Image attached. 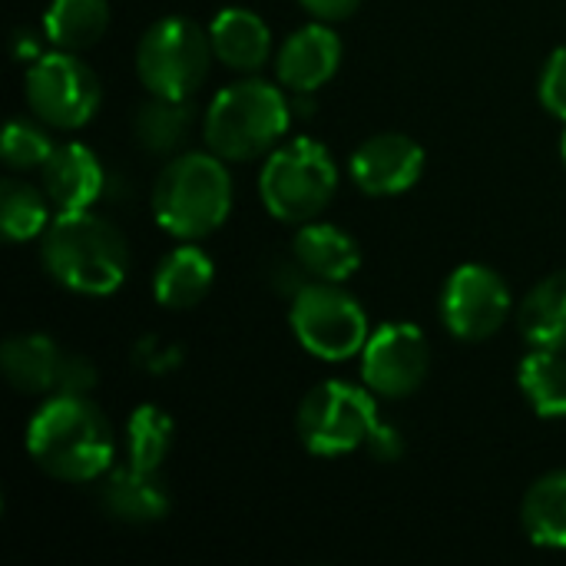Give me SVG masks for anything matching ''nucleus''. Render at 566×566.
I'll use <instances>...</instances> for the list:
<instances>
[{"instance_id":"f257e3e1","label":"nucleus","mask_w":566,"mask_h":566,"mask_svg":"<svg viewBox=\"0 0 566 566\" xmlns=\"http://www.w3.org/2000/svg\"><path fill=\"white\" fill-rule=\"evenodd\" d=\"M27 454L63 484H93L113 471L116 434L90 395H50L27 424Z\"/></svg>"},{"instance_id":"f03ea898","label":"nucleus","mask_w":566,"mask_h":566,"mask_svg":"<svg viewBox=\"0 0 566 566\" xmlns=\"http://www.w3.org/2000/svg\"><path fill=\"white\" fill-rule=\"evenodd\" d=\"M40 259L53 282L76 295H113L129 272L126 235L93 209L56 212L40 235Z\"/></svg>"},{"instance_id":"7ed1b4c3","label":"nucleus","mask_w":566,"mask_h":566,"mask_svg":"<svg viewBox=\"0 0 566 566\" xmlns=\"http://www.w3.org/2000/svg\"><path fill=\"white\" fill-rule=\"evenodd\" d=\"M292 113L282 86L249 73L212 96L202 116V139L226 163H252L285 139Z\"/></svg>"},{"instance_id":"20e7f679","label":"nucleus","mask_w":566,"mask_h":566,"mask_svg":"<svg viewBox=\"0 0 566 566\" xmlns=\"http://www.w3.org/2000/svg\"><path fill=\"white\" fill-rule=\"evenodd\" d=\"M232 212V176L226 159L209 153H179L153 186V219L179 242H199L222 229Z\"/></svg>"},{"instance_id":"39448f33","label":"nucleus","mask_w":566,"mask_h":566,"mask_svg":"<svg viewBox=\"0 0 566 566\" xmlns=\"http://www.w3.org/2000/svg\"><path fill=\"white\" fill-rule=\"evenodd\" d=\"M338 192V163L325 143L312 136L282 139L259 172L262 206L279 222H312L318 219Z\"/></svg>"},{"instance_id":"423d86ee","label":"nucleus","mask_w":566,"mask_h":566,"mask_svg":"<svg viewBox=\"0 0 566 566\" xmlns=\"http://www.w3.org/2000/svg\"><path fill=\"white\" fill-rule=\"evenodd\" d=\"M212 40L189 17L156 20L136 46V76L153 96L192 99L212 70Z\"/></svg>"},{"instance_id":"0eeeda50","label":"nucleus","mask_w":566,"mask_h":566,"mask_svg":"<svg viewBox=\"0 0 566 566\" xmlns=\"http://www.w3.org/2000/svg\"><path fill=\"white\" fill-rule=\"evenodd\" d=\"M378 405L371 388H358L348 381H322L315 385L295 418L298 441L315 458H342L368 444L378 424Z\"/></svg>"},{"instance_id":"6e6552de","label":"nucleus","mask_w":566,"mask_h":566,"mask_svg":"<svg viewBox=\"0 0 566 566\" xmlns=\"http://www.w3.org/2000/svg\"><path fill=\"white\" fill-rule=\"evenodd\" d=\"M289 322L298 345L322 361H348L361 355L371 335L358 298L335 282H305L292 295Z\"/></svg>"},{"instance_id":"1a4fd4ad","label":"nucleus","mask_w":566,"mask_h":566,"mask_svg":"<svg viewBox=\"0 0 566 566\" xmlns=\"http://www.w3.org/2000/svg\"><path fill=\"white\" fill-rule=\"evenodd\" d=\"M23 93L30 113L63 133L83 129L103 103L99 76L70 50H50L33 60L23 76Z\"/></svg>"},{"instance_id":"9d476101","label":"nucleus","mask_w":566,"mask_h":566,"mask_svg":"<svg viewBox=\"0 0 566 566\" xmlns=\"http://www.w3.org/2000/svg\"><path fill=\"white\" fill-rule=\"evenodd\" d=\"M511 289L504 275L488 265L468 262L458 265L441 292V322L458 342H488L494 338L511 315Z\"/></svg>"},{"instance_id":"9b49d317","label":"nucleus","mask_w":566,"mask_h":566,"mask_svg":"<svg viewBox=\"0 0 566 566\" xmlns=\"http://www.w3.org/2000/svg\"><path fill=\"white\" fill-rule=\"evenodd\" d=\"M431 368V348L418 325L388 322L378 325L361 348V381L378 398L401 401L411 398Z\"/></svg>"},{"instance_id":"f8f14e48","label":"nucleus","mask_w":566,"mask_h":566,"mask_svg":"<svg viewBox=\"0 0 566 566\" xmlns=\"http://www.w3.org/2000/svg\"><path fill=\"white\" fill-rule=\"evenodd\" d=\"M424 149L405 133L368 136L348 159V176L365 196H401L424 176Z\"/></svg>"},{"instance_id":"ddd939ff","label":"nucleus","mask_w":566,"mask_h":566,"mask_svg":"<svg viewBox=\"0 0 566 566\" xmlns=\"http://www.w3.org/2000/svg\"><path fill=\"white\" fill-rule=\"evenodd\" d=\"M342 53V36L325 20H312L279 46L275 76L289 93L312 96L338 73Z\"/></svg>"},{"instance_id":"4468645a","label":"nucleus","mask_w":566,"mask_h":566,"mask_svg":"<svg viewBox=\"0 0 566 566\" xmlns=\"http://www.w3.org/2000/svg\"><path fill=\"white\" fill-rule=\"evenodd\" d=\"M40 186L46 189L56 212L93 209L103 196L106 172L99 156L83 143H60L40 169Z\"/></svg>"},{"instance_id":"2eb2a0df","label":"nucleus","mask_w":566,"mask_h":566,"mask_svg":"<svg viewBox=\"0 0 566 566\" xmlns=\"http://www.w3.org/2000/svg\"><path fill=\"white\" fill-rule=\"evenodd\" d=\"M292 259L305 272L308 282H335L345 285L361 269V249L355 235L332 222H302L292 239Z\"/></svg>"},{"instance_id":"dca6fc26","label":"nucleus","mask_w":566,"mask_h":566,"mask_svg":"<svg viewBox=\"0 0 566 566\" xmlns=\"http://www.w3.org/2000/svg\"><path fill=\"white\" fill-rule=\"evenodd\" d=\"M212 40V53L222 66L235 73H259L272 53L269 23L249 7H222L206 27Z\"/></svg>"},{"instance_id":"f3484780","label":"nucleus","mask_w":566,"mask_h":566,"mask_svg":"<svg viewBox=\"0 0 566 566\" xmlns=\"http://www.w3.org/2000/svg\"><path fill=\"white\" fill-rule=\"evenodd\" d=\"M66 355L46 335H13L0 348V368L13 391L20 395H56Z\"/></svg>"},{"instance_id":"a211bd4d","label":"nucleus","mask_w":566,"mask_h":566,"mask_svg":"<svg viewBox=\"0 0 566 566\" xmlns=\"http://www.w3.org/2000/svg\"><path fill=\"white\" fill-rule=\"evenodd\" d=\"M216 282V262L196 242H182L163 255L153 272V298L169 312L196 308Z\"/></svg>"},{"instance_id":"6ab92c4d","label":"nucleus","mask_w":566,"mask_h":566,"mask_svg":"<svg viewBox=\"0 0 566 566\" xmlns=\"http://www.w3.org/2000/svg\"><path fill=\"white\" fill-rule=\"evenodd\" d=\"M156 474L159 471H139L133 464L113 468L99 488V501H103L106 514L113 521L133 524V527L163 521L169 514V494Z\"/></svg>"},{"instance_id":"aec40b11","label":"nucleus","mask_w":566,"mask_h":566,"mask_svg":"<svg viewBox=\"0 0 566 566\" xmlns=\"http://www.w3.org/2000/svg\"><path fill=\"white\" fill-rule=\"evenodd\" d=\"M521 338L531 348H566V269L537 282L517 308Z\"/></svg>"},{"instance_id":"412c9836","label":"nucleus","mask_w":566,"mask_h":566,"mask_svg":"<svg viewBox=\"0 0 566 566\" xmlns=\"http://www.w3.org/2000/svg\"><path fill=\"white\" fill-rule=\"evenodd\" d=\"M109 27V0H50L43 10V40L53 50L83 53L103 40Z\"/></svg>"},{"instance_id":"4be33fe9","label":"nucleus","mask_w":566,"mask_h":566,"mask_svg":"<svg viewBox=\"0 0 566 566\" xmlns=\"http://www.w3.org/2000/svg\"><path fill=\"white\" fill-rule=\"evenodd\" d=\"M196 126V106L192 99H176V96H153L139 106L133 119L136 143L149 156H179L182 143L192 136Z\"/></svg>"},{"instance_id":"5701e85b","label":"nucleus","mask_w":566,"mask_h":566,"mask_svg":"<svg viewBox=\"0 0 566 566\" xmlns=\"http://www.w3.org/2000/svg\"><path fill=\"white\" fill-rule=\"evenodd\" d=\"M521 524L534 547L566 551V471L534 481L521 507Z\"/></svg>"},{"instance_id":"b1692460","label":"nucleus","mask_w":566,"mask_h":566,"mask_svg":"<svg viewBox=\"0 0 566 566\" xmlns=\"http://www.w3.org/2000/svg\"><path fill=\"white\" fill-rule=\"evenodd\" d=\"M517 385L537 418H566V358L551 348H531L517 365Z\"/></svg>"},{"instance_id":"393cba45","label":"nucleus","mask_w":566,"mask_h":566,"mask_svg":"<svg viewBox=\"0 0 566 566\" xmlns=\"http://www.w3.org/2000/svg\"><path fill=\"white\" fill-rule=\"evenodd\" d=\"M50 206L53 202L43 186L7 176L0 182V229L7 235V242L40 239L46 232V226L53 222Z\"/></svg>"},{"instance_id":"a878e982","label":"nucleus","mask_w":566,"mask_h":566,"mask_svg":"<svg viewBox=\"0 0 566 566\" xmlns=\"http://www.w3.org/2000/svg\"><path fill=\"white\" fill-rule=\"evenodd\" d=\"M176 441V424L159 405H139L126 421V461L139 471H159Z\"/></svg>"},{"instance_id":"bb28decb","label":"nucleus","mask_w":566,"mask_h":566,"mask_svg":"<svg viewBox=\"0 0 566 566\" xmlns=\"http://www.w3.org/2000/svg\"><path fill=\"white\" fill-rule=\"evenodd\" d=\"M46 123H33L23 116H13L3 129L0 139V159L10 172H27V169H43V163L50 159V153L56 149V143L46 133Z\"/></svg>"},{"instance_id":"cd10ccee","label":"nucleus","mask_w":566,"mask_h":566,"mask_svg":"<svg viewBox=\"0 0 566 566\" xmlns=\"http://www.w3.org/2000/svg\"><path fill=\"white\" fill-rule=\"evenodd\" d=\"M541 103L551 116H557L566 123V46L554 50L541 70V83H537Z\"/></svg>"},{"instance_id":"c85d7f7f","label":"nucleus","mask_w":566,"mask_h":566,"mask_svg":"<svg viewBox=\"0 0 566 566\" xmlns=\"http://www.w3.org/2000/svg\"><path fill=\"white\" fill-rule=\"evenodd\" d=\"M93 385H96V368L83 355H66V365H63V378H60V391L56 395H90Z\"/></svg>"},{"instance_id":"c756f323","label":"nucleus","mask_w":566,"mask_h":566,"mask_svg":"<svg viewBox=\"0 0 566 566\" xmlns=\"http://www.w3.org/2000/svg\"><path fill=\"white\" fill-rule=\"evenodd\" d=\"M368 454L375 458V461H381V464H391V461H401V454H405V441H401V431L398 428H391V424H385V421H378L375 424V431H371V438H368Z\"/></svg>"},{"instance_id":"7c9ffc66","label":"nucleus","mask_w":566,"mask_h":566,"mask_svg":"<svg viewBox=\"0 0 566 566\" xmlns=\"http://www.w3.org/2000/svg\"><path fill=\"white\" fill-rule=\"evenodd\" d=\"M305 13H312L315 20H325V23H338V20H348L361 0H298Z\"/></svg>"},{"instance_id":"2f4dec72","label":"nucleus","mask_w":566,"mask_h":566,"mask_svg":"<svg viewBox=\"0 0 566 566\" xmlns=\"http://www.w3.org/2000/svg\"><path fill=\"white\" fill-rule=\"evenodd\" d=\"M13 56H17V60H27V63H33V60L43 56L40 46H36V36H33L30 30H17V33H13Z\"/></svg>"},{"instance_id":"473e14b6","label":"nucleus","mask_w":566,"mask_h":566,"mask_svg":"<svg viewBox=\"0 0 566 566\" xmlns=\"http://www.w3.org/2000/svg\"><path fill=\"white\" fill-rule=\"evenodd\" d=\"M560 159H564V166H566V123H564V136H560Z\"/></svg>"}]
</instances>
